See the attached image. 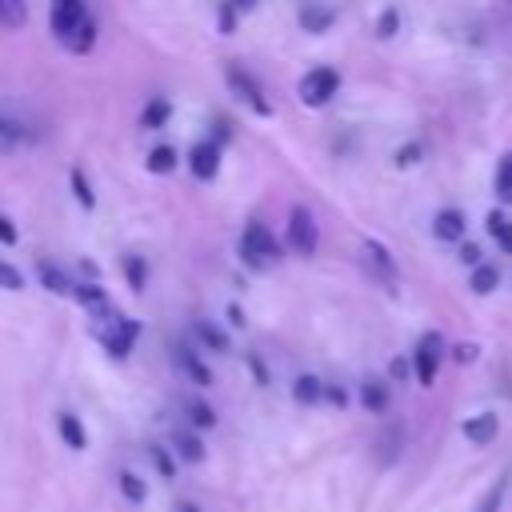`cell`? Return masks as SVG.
<instances>
[{
  "label": "cell",
  "mask_w": 512,
  "mask_h": 512,
  "mask_svg": "<svg viewBox=\"0 0 512 512\" xmlns=\"http://www.w3.org/2000/svg\"><path fill=\"white\" fill-rule=\"evenodd\" d=\"M96 324H92V336L104 344V352L108 356H128L132 352V344H136V336H140V324L136 320H128V316H120L116 308H108V312H100V316H92Z\"/></svg>",
  "instance_id": "cell-1"
},
{
  "label": "cell",
  "mask_w": 512,
  "mask_h": 512,
  "mask_svg": "<svg viewBox=\"0 0 512 512\" xmlns=\"http://www.w3.org/2000/svg\"><path fill=\"white\" fill-rule=\"evenodd\" d=\"M240 256H244V264L248 268H256V272H264V268H272L276 260H280V240L264 228V224H248L244 228V240H240Z\"/></svg>",
  "instance_id": "cell-2"
},
{
  "label": "cell",
  "mask_w": 512,
  "mask_h": 512,
  "mask_svg": "<svg viewBox=\"0 0 512 512\" xmlns=\"http://www.w3.org/2000/svg\"><path fill=\"white\" fill-rule=\"evenodd\" d=\"M300 104H308V108H324L336 92H340V72L336 68H328V64H320V68H312V72H304L300 76Z\"/></svg>",
  "instance_id": "cell-3"
},
{
  "label": "cell",
  "mask_w": 512,
  "mask_h": 512,
  "mask_svg": "<svg viewBox=\"0 0 512 512\" xmlns=\"http://www.w3.org/2000/svg\"><path fill=\"white\" fill-rule=\"evenodd\" d=\"M316 244H320V228H316L312 212L304 204H296L288 212V248L296 256H316Z\"/></svg>",
  "instance_id": "cell-4"
},
{
  "label": "cell",
  "mask_w": 512,
  "mask_h": 512,
  "mask_svg": "<svg viewBox=\"0 0 512 512\" xmlns=\"http://www.w3.org/2000/svg\"><path fill=\"white\" fill-rule=\"evenodd\" d=\"M440 352H444L440 332H424L420 344H416V352H412V368H416V380H420L424 388H432V380H436V372H440Z\"/></svg>",
  "instance_id": "cell-5"
},
{
  "label": "cell",
  "mask_w": 512,
  "mask_h": 512,
  "mask_svg": "<svg viewBox=\"0 0 512 512\" xmlns=\"http://www.w3.org/2000/svg\"><path fill=\"white\" fill-rule=\"evenodd\" d=\"M224 76H228V88H232V92H236V96H240V100H244L248 108H256L260 116H268V112H272V104L264 100V92H260V84H256V80H252V76H248L244 68H236V64H228V68H224Z\"/></svg>",
  "instance_id": "cell-6"
},
{
  "label": "cell",
  "mask_w": 512,
  "mask_h": 512,
  "mask_svg": "<svg viewBox=\"0 0 512 512\" xmlns=\"http://www.w3.org/2000/svg\"><path fill=\"white\" fill-rule=\"evenodd\" d=\"M84 20H88L84 0H52V36H56L60 44H64Z\"/></svg>",
  "instance_id": "cell-7"
},
{
  "label": "cell",
  "mask_w": 512,
  "mask_h": 512,
  "mask_svg": "<svg viewBox=\"0 0 512 512\" xmlns=\"http://www.w3.org/2000/svg\"><path fill=\"white\" fill-rule=\"evenodd\" d=\"M188 168H192L196 180H212V176L220 172V144H216V140H200V144H192V152H188Z\"/></svg>",
  "instance_id": "cell-8"
},
{
  "label": "cell",
  "mask_w": 512,
  "mask_h": 512,
  "mask_svg": "<svg viewBox=\"0 0 512 512\" xmlns=\"http://www.w3.org/2000/svg\"><path fill=\"white\" fill-rule=\"evenodd\" d=\"M364 264H368L388 288H396V260H392V252H388L380 240H364Z\"/></svg>",
  "instance_id": "cell-9"
},
{
  "label": "cell",
  "mask_w": 512,
  "mask_h": 512,
  "mask_svg": "<svg viewBox=\"0 0 512 512\" xmlns=\"http://www.w3.org/2000/svg\"><path fill=\"white\" fill-rule=\"evenodd\" d=\"M460 432H464V440H472V444H488V440H496L500 420H496V412H476V416H468V420L460 424Z\"/></svg>",
  "instance_id": "cell-10"
},
{
  "label": "cell",
  "mask_w": 512,
  "mask_h": 512,
  "mask_svg": "<svg viewBox=\"0 0 512 512\" xmlns=\"http://www.w3.org/2000/svg\"><path fill=\"white\" fill-rule=\"evenodd\" d=\"M432 232H436V240L460 244V240H464V212H456V208H440L436 220H432Z\"/></svg>",
  "instance_id": "cell-11"
},
{
  "label": "cell",
  "mask_w": 512,
  "mask_h": 512,
  "mask_svg": "<svg viewBox=\"0 0 512 512\" xmlns=\"http://www.w3.org/2000/svg\"><path fill=\"white\" fill-rule=\"evenodd\" d=\"M36 272H40V284H44L52 296H72V292H76V284H72V280L64 276V268H56L52 260H40Z\"/></svg>",
  "instance_id": "cell-12"
},
{
  "label": "cell",
  "mask_w": 512,
  "mask_h": 512,
  "mask_svg": "<svg viewBox=\"0 0 512 512\" xmlns=\"http://www.w3.org/2000/svg\"><path fill=\"white\" fill-rule=\"evenodd\" d=\"M92 316H100V312H108L112 308V300H108V292L100 288V284H76V292H72Z\"/></svg>",
  "instance_id": "cell-13"
},
{
  "label": "cell",
  "mask_w": 512,
  "mask_h": 512,
  "mask_svg": "<svg viewBox=\"0 0 512 512\" xmlns=\"http://www.w3.org/2000/svg\"><path fill=\"white\" fill-rule=\"evenodd\" d=\"M172 444H176L180 460H188V464H200L208 456V448H204V440L196 432H172Z\"/></svg>",
  "instance_id": "cell-14"
},
{
  "label": "cell",
  "mask_w": 512,
  "mask_h": 512,
  "mask_svg": "<svg viewBox=\"0 0 512 512\" xmlns=\"http://www.w3.org/2000/svg\"><path fill=\"white\" fill-rule=\"evenodd\" d=\"M192 336H196L204 348H212V352H228V336H224L212 320H192Z\"/></svg>",
  "instance_id": "cell-15"
},
{
  "label": "cell",
  "mask_w": 512,
  "mask_h": 512,
  "mask_svg": "<svg viewBox=\"0 0 512 512\" xmlns=\"http://www.w3.org/2000/svg\"><path fill=\"white\" fill-rule=\"evenodd\" d=\"M56 428H60V436H64V444L68 448H88V432H84V424L72 416V412H60V420H56Z\"/></svg>",
  "instance_id": "cell-16"
},
{
  "label": "cell",
  "mask_w": 512,
  "mask_h": 512,
  "mask_svg": "<svg viewBox=\"0 0 512 512\" xmlns=\"http://www.w3.org/2000/svg\"><path fill=\"white\" fill-rule=\"evenodd\" d=\"M176 356H180V368L200 384V388H208L212 384V372H208V364L196 356V352H188V348H176Z\"/></svg>",
  "instance_id": "cell-17"
},
{
  "label": "cell",
  "mask_w": 512,
  "mask_h": 512,
  "mask_svg": "<svg viewBox=\"0 0 512 512\" xmlns=\"http://www.w3.org/2000/svg\"><path fill=\"white\" fill-rule=\"evenodd\" d=\"M28 20V0H0V28L16 32Z\"/></svg>",
  "instance_id": "cell-18"
},
{
  "label": "cell",
  "mask_w": 512,
  "mask_h": 512,
  "mask_svg": "<svg viewBox=\"0 0 512 512\" xmlns=\"http://www.w3.org/2000/svg\"><path fill=\"white\" fill-rule=\"evenodd\" d=\"M92 44H96V20L88 16V20H84V24H80V28H76L68 40H64V48H68V52H76V56H84Z\"/></svg>",
  "instance_id": "cell-19"
},
{
  "label": "cell",
  "mask_w": 512,
  "mask_h": 512,
  "mask_svg": "<svg viewBox=\"0 0 512 512\" xmlns=\"http://www.w3.org/2000/svg\"><path fill=\"white\" fill-rule=\"evenodd\" d=\"M496 284H500V272H496L492 264H476V268H472V280H468V288H472L476 296H488V292H496Z\"/></svg>",
  "instance_id": "cell-20"
},
{
  "label": "cell",
  "mask_w": 512,
  "mask_h": 512,
  "mask_svg": "<svg viewBox=\"0 0 512 512\" xmlns=\"http://www.w3.org/2000/svg\"><path fill=\"white\" fill-rule=\"evenodd\" d=\"M360 404H364L368 412H384V408H388V388H384L380 380H364V384H360Z\"/></svg>",
  "instance_id": "cell-21"
},
{
  "label": "cell",
  "mask_w": 512,
  "mask_h": 512,
  "mask_svg": "<svg viewBox=\"0 0 512 512\" xmlns=\"http://www.w3.org/2000/svg\"><path fill=\"white\" fill-rule=\"evenodd\" d=\"M292 396H296L300 404H316V400L324 396V384H320L316 376H308V372H304V376H296V384H292Z\"/></svg>",
  "instance_id": "cell-22"
},
{
  "label": "cell",
  "mask_w": 512,
  "mask_h": 512,
  "mask_svg": "<svg viewBox=\"0 0 512 512\" xmlns=\"http://www.w3.org/2000/svg\"><path fill=\"white\" fill-rule=\"evenodd\" d=\"M24 136H28V128H24V124H16V120L0 116V152H16Z\"/></svg>",
  "instance_id": "cell-23"
},
{
  "label": "cell",
  "mask_w": 512,
  "mask_h": 512,
  "mask_svg": "<svg viewBox=\"0 0 512 512\" xmlns=\"http://www.w3.org/2000/svg\"><path fill=\"white\" fill-rule=\"evenodd\" d=\"M332 8H304L300 12V24H304V32H324V28H332Z\"/></svg>",
  "instance_id": "cell-24"
},
{
  "label": "cell",
  "mask_w": 512,
  "mask_h": 512,
  "mask_svg": "<svg viewBox=\"0 0 512 512\" xmlns=\"http://www.w3.org/2000/svg\"><path fill=\"white\" fill-rule=\"evenodd\" d=\"M168 116H172V104L156 96V100H148V108H144V116H140V128H160Z\"/></svg>",
  "instance_id": "cell-25"
},
{
  "label": "cell",
  "mask_w": 512,
  "mask_h": 512,
  "mask_svg": "<svg viewBox=\"0 0 512 512\" xmlns=\"http://www.w3.org/2000/svg\"><path fill=\"white\" fill-rule=\"evenodd\" d=\"M124 280H128V288L132 292H144V276H148V268H144V260L140 256H124Z\"/></svg>",
  "instance_id": "cell-26"
},
{
  "label": "cell",
  "mask_w": 512,
  "mask_h": 512,
  "mask_svg": "<svg viewBox=\"0 0 512 512\" xmlns=\"http://www.w3.org/2000/svg\"><path fill=\"white\" fill-rule=\"evenodd\" d=\"M172 168H176V152L168 144H160V148L148 152V172H172Z\"/></svg>",
  "instance_id": "cell-27"
},
{
  "label": "cell",
  "mask_w": 512,
  "mask_h": 512,
  "mask_svg": "<svg viewBox=\"0 0 512 512\" xmlns=\"http://www.w3.org/2000/svg\"><path fill=\"white\" fill-rule=\"evenodd\" d=\"M120 492H124L132 504H144V496H148V488H144V480H140L136 472H120Z\"/></svg>",
  "instance_id": "cell-28"
},
{
  "label": "cell",
  "mask_w": 512,
  "mask_h": 512,
  "mask_svg": "<svg viewBox=\"0 0 512 512\" xmlns=\"http://www.w3.org/2000/svg\"><path fill=\"white\" fill-rule=\"evenodd\" d=\"M188 420H192V428H212L216 424V412L204 400H188Z\"/></svg>",
  "instance_id": "cell-29"
},
{
  "label": "cell",
  "mask_w": 512,
  "mask_h": 512,
  "mask_svg": "<svg viewBox=\"0 0 512 512\" xmlns=\"http://www.w3.org/2000/svg\"><path fill=\"white\" fill-rule=\"evenodd\" d=\"M148 456H152V464H156V472L160 476H176V460H172V452L168 448H160V444H148Z\"/></svg>",
  "instance_id": "cell-30"
},
{
  "label": "cell",
  "mask_w": 512,
  "mask_h": 512,
  "mask_svg": "<svg viewBox=\"0 0 512 512\" xmlns=\"http://www.w3.org/2000/svg\"><path fill=\"white\" fill-rule=\"evenodd\" d=\"M68 180H72L76 200H80L84 208H92V204H96V196H92V188H88V180H84V168H72V172H68Z\"/></svg>",
  "instance_id": "cell-31"
},
{
  "label": "cell",
  "mask_w": 512,
  "mask_h": 512,
  "mask_svg": "<svg viewBox=\"0 0 512 512\" xmlns=\"http://www.w3.org/2000/svg\"><path fill=\"white\" fill-rule=\"evenodd\" d=\"M496 192H500V200H512V152L496 168Z\"/></svg>",
  "instance_id": "cell-32"
},
{
  "label": "cell",
  "mask_w": 512,
  "mask_h": 512,
  "mask_svg": "<svg viewBox=\"0 0 512 512\" xmlns=\"http://www.w3.org/2000/svg\"><path fill=\"white\" fill-rule=\"evenodd\" d=\"M396 28H400V12H396V8H384L380 20H376V36H380V40H392Z\"/></svg>",
  "instance_id": "cell-33"
},
{
  "label": "cell",
  "mask_w": 512,
  "mask_h": 512,
  "mask_svg": "<svg viewBox=\"0 0 512 512\" xmlns=\"http://www.w3.org/2000/svg\"><path fill=\"white\" fill-rule=\"evenodd\" d=\"M504 488H508V476H500L488 492H484V500H480V512H500V500H504Z\"/></svg>",
  "instance_id": "cell-34"
},
{
  "label": "cell",
  "mask_w": 512,
  "mask_h": 512,
  "mask_svg": "<svg viewBox=\"0 0 512 512\" xmlns=\"http://www.w3.org/2000/svg\"><path fill=\"white\" fill-rule=\"evenodd\" d=\"M0 288H8V292H20V288H24V276H20L8 260H0Z\"/></svg>",
  "instance_id": "cell-35"
},
{
  "label": "cell",
  "mask_w": 512,
  "mask_h": 512,
  "mask_svg": "<svg viewBox=\"0 0 512 512\" xmlns=\"http://www.w3.org/2000/svg\"><path fill=\"white\" fill-rule=\"evenodd\" d=\"M420 156H424V148H420V144L412 140V144H404V148L396 152V168H412V164H416Z\"/></svg>",
  "instance_id": "cell-36"
},
{
  "label": "cell",
  "mask_w": 512,
  "mask_h": 512,
  "mask_svg": "<svg viewBox=\"0 0 512 512\" xmlns=\"http://www.w3.org/2000/svg\"><path fill=\"white\" fill-rule=\"evenodd\" d=\"M236 16H240V8H236V4L228 0V4L220 8V16H216V24H220V32H224V36H228V32L236 28Z\"/></svg>",
  "instance_id": "cell-37"
},
{
  "label": "cell",
  "mask_w": 512,
  "mask_h": 512,
  "mask_svg": "<svg viewBox=\"0 0 512 512\" xmlns=\"http://www.w3.org/2000/svg\"><path fill=\"white\" fill-rule=\"evenodd\" d=\"M484 228H488V236H496V240H500V236H504V228H508V220H504L500 212H488V220H484Z\"/></svg>",
  "instance_id": "cell-38"
},
{
  "label": "cell",
  "mask_w": 512,
  "mask_h": 512,
  "mask_svg": "<svg viewBox=\"0 0 512 512\" xmlns=\"http://www.w3.org/2000/svg\"><path fill=\"white\" fill-rule=\"evenodd\" d=\"M460 260H464L468 268H476V264H480V248H476V244H468V240H460Z\"/></svg>",
  "instance_id": "cell-39"
},
{
  "label": "cell",
  "mask_w": 512,
  "mask_h": 512,
  "mask_svg": "<svg viewBox=\"0 0 512 512\" xmlns=\"http://www.w3.org/2000/svg\"><path fill=\"white\" fill-rule=\"evenodd\" d=\"M452 356H456L460 364H472V360H476V344H456Z\"/></svg>",
  "instance_id": "cell-40"
},
{
  "label": "cell",
  "mask_w": 512,
  "mask_h": 512,
  "mask_svg": "<svg viewBox=\"0 0 512 512\" xmlns=\"http://www.w3.org/2000/svg\"><path fill=\"white\" fill-rule=\"evenodd\" d=\"M324 396L336 404V408H344L348 404V396H344V388H336V384H324Z\"/></svg>",
  "instance_id": "cell-41"
},
{
  "label": "cell",
  "mask_w": 512,
  "mask_h": 512,
  "mask_svg": "<svg viewBox=\"0 0 512 512\" xmlns=\"http://www.w3.org/2000/svg\"><path fill=\"white\" fill-rule=\"evenodd\" d=\"M0 244H16V228L8 216H0Z\"/></svg>",
  "instance_id": "cell-42"
},
{
  "label": "cell",
  "mask_w": 512,
  "mask_h": 512,
  "mask_svg": "<svg viewBox=\"0 0 512 512\" xmlns=\"http://www.w3.org/2000/svg\"><path fill=\"white\" fill-rule=\"evenodd\" d=\"M248 368H252V376H256L260 384H268V368H264V364H260L256 356H248Z\"/></svg>",
  "instance_id": "cell-43"
},
{
  "label": "cell",
  "mask_w": 512,
  "mask_h": 512,
  "mask_svg": "<svg viewBox=\"0 0 512 512\" xmlns=\"http://www.w3.org/2000/svg\"><path fill=\"white\" fill-rule=\"evenodd\" d=\"M392 376L404 380V376H408V364H404V360H392Z\"/></svg>",
  "instance_id": "cell-44"
},
{
  "label": "cell",
  "mask_w": 512,
  "mask_h": 512,
  "mask_svg": "<svg viewBox=\"0 0 512 512\" xmlns=\"http://www.w3.org/2000/svg\"><path fill=\"white\" fill-rule=\"evenodd\" d=\"M500 248H504V252H512V224L504 228V236H500Z\"/></svg>",
  "instance_id": "cell-45"
},
{
  "label": "cell",
  "mask_w": 512,
  "mask_h": 512,
  "mask_svg": "<svg viewBox=\"0 0 512 512\" xmlns=\"http://www.w3.org/2000/svg\"><path fill=\"white\" fill-rule=\"evenodd\" d=\"M232 4H236L240 12H248V8H256V0H232Z\"/></svg>",
  "instance_id": "cell-46"
},
{
  "label": "cell",
  "mask_w": 512,
  "mask_h": 512,
  "mask_svg": "<svg viewBox=\"0 0 512 512\" xmlns=\"http://www.w3.org/2000/svg\"><path fill=\"white\" fill-rule=\"evenodd\" d=\"M180 512H200V508L196 504H180Z\"/></svg>",
  "instance_id": "cell-47"
}]
</instances>
